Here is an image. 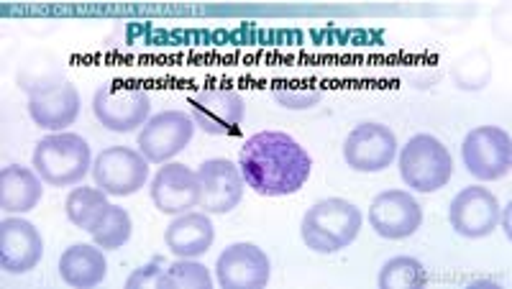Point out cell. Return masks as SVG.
Masks as SVG:
<instances>
[{
    "label": "cell",
    "instance_id": "1",
    "mask_svg": "<svg viewBox=\"0 0 512 289\" xmlns=\"http://www.w3.org/2000/svg\"><path fill=\"white\" fill-rule=\"evenodd\" d=\"M239 169L246 187L256 195L287 197L303 190L313 172V159L287 133L262 131L241 146Z\"/></svg>",
    "mask_w": 512,
    "mask_h": 289
},
{
    "label": "cell",
    "instance_id": "2",
    "mask_svg": "<svg viewBox=\"0 0 512 289\" xmlns=\"http://www.w3.org/2000/svg\"><path fill=\"white\" fill-rule=\"evenodd\" d=\"M361 213L354 203L344 197H328L320 200L305 213L300 236L305 246L315 254H338L349 249L359 238Z\"/></svg>",
    "mask_w": 512,
    "mask_h": 289
},
{
    "label": "cell",
    "instance_id": "3",
    "mask_svg": "<svg viewBox=\"0 0 512 289\" xmlns=\"http://www.w3.org/2000/svg\"><path fill=\"white\" fill-rule=\"evenodd\" d=\"M34 169L52 187H72L93 169V151L77 133H49L36 144Z\"/></svg>",
    "mask_w": 512,
    "mask_h": 289
},
{
    "label": "cell",
    "instance_id": "4",
    "mask_svg": "<svg viewBox=\"0 0 512 289\" xmlns=\"http://www.w3.org/2000/svg\"><path fill=\"white\" fill-rule=\"evenodd\" d=\"M454 172V159L446 146L431 136L418 133L400 151V177L413 192L431 195L448 185Z\"/></svg>",
    "mask_w": 512,
    "mask_h": 289
},
{
    "label": "cell",
    "instance_id": "5",
    "mask_svg": "<svg viewBox=\"0 0 512 289\" xmlns=\"http://www.w3.org/2000/svg\"><path fill=\"white\" fill-rule=\"evenodd\" d=\"M93 113L103 128L113 133H131L144 128L152 118V98L141 87L100 85L93 98Z\"/></svg>",
    "mask_w": 512,
    "mask_h": 289
},
{
    "label": "cell",
    "instance_id": "6",
    "mask_svg": "<svg viewBox=\"0 0 512 289\" xmlns=\"http://www.w3.org/2000/svg\"><path fill=\"white\" fill-rule=\"evenodd\" d=\"M93 182L105 195H134L149 182V162L131 146H108L93 159Z\"/></svg>",
    "mask_w": 512,
    "mask_h": 289
},
{
    "label": "cell",
    "instance_id": "7",
    "mask_svg": "<svg viewBox=\"0 0 512 289\" xmlns=\"http://www.w3.org/2000/svg\"><path fill=\"white\" fill-rule=\"evenodd\" d=\"M466 172L482 182L500 180L512 167L510 133L497 126H479L466 133L461 144Z\"/></svg>",
    "mask_w": 512,
    "mask_h": 289
},
{
    "label": "cell",
    "instance_id": "8",
    "mask_svg": "<svg viewBox=\"0 0 512 289\" xmlns=\"http://www.w3.org/2000/svg\"><path fill=\"white\" fill-rule=\"evenodd\" d=\"M195 128V121L182 110H162L144 123L136 146L149 164H167L190 146Z\"/></svg>",
    "mask_w": 512,
    "mask_h": 289
},
{
    "label": "cell",
    "instance_id": "9",
    "mask_svg": "<svg viewBox=\"0 0 512 289\" xmlns=\"http://www.w3.org/2000/svg\"><path fill=\"white\" fill-rule=\"evenodd\" d=\"M187 103H190V118L195 126L208 136H236L241 131L246 105L236 90L208 87L190 95Z\"/></svg>",
    "mask_w": 512,
    "mask_h": 289
},
{
    "label": "cell",
    "instance_id": "10",
    "mask_svg": "<svg viewBox=\"0 0 512 289\" xmlns=\"http://www.w3.org/2000/svg\"><path fill=\"white\" fill-rule=\"evenodd\" d=\"M344 159L356 172H384L397 159V136L382 123H361L346 136Z\"/></svg>",
    "mask_w": 512,
    "mask_h": 289
},
{
    "label": "cell",
    "instance_id": "11",
    "mask_svg": "<svg viewBox=\"0 0 512 289\" xmlns=\"http://www.w3.org/2000/svg\"><path fill=\"white\" fill-rule=\"evenodd\" d=\"M200 208L208 215H226L244 200V174L231 159H208L198 167Z\"/></svg>",
    "mask_w": 512,
    "mask_h": 289
},
{
    "label": "cell",
    "instance_id": "12",
    "mask_svg": "<svg viewBox=\"0 0 512 289\" xmlns=\"http://www.w3.org/2000/svg\"><path fill=\"white\" fill-rule=\"evenodd\" d=\"M369 223L377 236L387 241H402L423 226V208L405 190L379 192L369 208Z\"/></svg>",
    "mask_w": 512,
    "mask_h": 289
},
{
    "label": "cell",
    "instance_id": "13",
    "mask_svg": "<svg viewBox=\"0 0 512 289\" xmlns=\"http://www.w3.org/2000/svg\"><path fill=\"white\" fill-rule=\"evenodd\" d=\"M152 203L164 215H182L200 208V180L198 172L187 164L167 162L154 174L149 187Z\"/></svg>",
    "mask_w": 512,
    "mask_h": 289
},
{
    "label": "cell",
    "instance_id": "14",
    "mask_svg": "<svg viewBox=\"0 0 512 289\" xmlns=\"http://www.w3.org/2000/svg\"><path fill=\"white\" fill-rule=\"evenodd\" d=\"M448 220H451V226H454L459 236L484 238L500 226V203H497V197L487 187H464L451 200Z\"/></svg>",
    "mask_w": 512,
    "mask_h": 289
},
{
    "label": "cell",
    "instance_id": "15",
    "mask_svg": "<svg viewBox=\"0 0 512 289\" xmlns=\"http://www.w3.org/2000/svg\"><path fill=\"white\" fill-rule=\"evenodd\" d=\"M269 274V256L254 243H231L218 256L216 279L223 289H264Z\"/></svg>",
    "mask_w": 512,
    "mask_h": 289
},
{
    "label": "cell",
    "instance_id": "16",
    "mask_svg": "<svg viewBox=\"0 0 512 289\" xmlns=\"http://www.w3.org/2000/svg\"><path fill=\"white\" fill-rule=\"evenodd\" d=\"M44 256V238L34 223L6 218L0 223V269L6 274H26Z\"/></svg>",
    "mask_w": 512,
    "mask_h": 289
},
{
    "label": "cell",
    "instance_id": "17",
    "mask_svg": "<svg viewBox=\"0 0 512 289\" xmlns=\"http://www.w3.org/2000/svg\"><path fill=\"white\" fill-rule=\"evenodd\" d=\"M213 241H216V228L210 223V215L195 213V210L175 215V220L164 231L167 249L180 259H198L208 254Z\"/></svg>",
    "mask_w": 512,
    "mask_h": 289
},
{
    "label": "cell",
    "instance_id": "18",
    "mask_svg": "<svg viewBox=\"0 0 512 289\" xmlns=\"http://www.w3.org/2000/svg\"><path fill=\"white\" fill-rule=\"evenodd\" d=\"M80 90L72 82H64L52 93L29 98V116L39 128L49 133H62L80 116Z\"/></svg>",
    "mask_w": 512,
    "mask_h": 289
},
{
    "label": "cell",
    "instance_id": "19",
    "mask_svg": "<svg viewBox=\"0 0 512 289\" xmlns=\"http://www.w3.org/2000/svg\"><path fill=\"white\" fill-rule=\"evenodd\" d=\"M41 177L36 169L11 164L0 169V210L8 215L29 213L41 200Z\"/></svg>",
    "mask_w": 512,
    "mask_h": 289
},
{
    "label": "cell",
    "instance_id": "20",
    "mask_svg": "<svg viewBox=\"0 0 512 289\" xmlns=\"http://www.w3.org/2000/svg\"><path fill=\"white\" fill-rule=\"evenodd\" d=\"M108 272V261H105L103 249L98 243H75L70 249H64L59 256V277L64 284H70L75 289H90L98 287Z\"/></svg>",
    "mask_w": 512,
    "mask_h": 289
},
{
    "label": "cell",
    "instance_id": "21",
    "mask_svg": "<svg viewBox=\"0 0 512 289\" xmlns=\"http://www.w3.org/2000/svg\"><path fill=\"white\" fill-rule=\"evenodd\" d=\"M108 208H111L108 195L100 187H75L64 200V213L72 220V226L88 233L103 220Z\"/></svg>",
    "mask_w": 512,
    "mask_h": 289
},
{
    "label": "cell",
    "instance_id": "22",
    "mask_svg": "<svg viewBox=\"0 0 512 289\" xmlns=\"http://www.w3.org/2000/svg\"><path fill=\"white\" fill-rule=\"evenodd\" d=\"M64 70L62 64H57L54 59H29V62L21 67L18 72V87L24 90L29 98H41V95L52 93L59 85H64Z\"/></svg>",
    "mask_w": 512,
    "mask_h": 289
},
{
    "label": "cell",
    "instance_id": "23",
    "mask_svg": "<svg viewBox=\"0 0 512 289\" xmlns=\"http://www.w3.org/2000/svg\"><path fill=\"white\" fill-rule=\"evenodd\" d=\"M377 284L379 289H423L428 284V272L413 256H395L382 266Z\"/></svg>",
    "mask_w": 512,
    "mask_h": 289
},
{
    "label": "cell",
    "instance_id": "24",
    "mask_svg": "<svg viewBox=\"0 0 512 289\" xmlns=\"http://www.w3.org/2000/svg\"><path fill=\"white\" fill-rule=\"evenodd\" d=\"M131 233H134V220H131L128 210L111 205L108 213L103 215V220L90 231V236H93V241L98 243L100 249L118 251L131 241Z\"/></svg>",
    "mask_w": 512,
    "mask_h": 289
},
{
    "label": "cell",
    "instance_id": "25",
    "mask_svg": "<svg viewBox=\"0 0 512 289\" xmlns=\"http://www.w3.org/2000/svg\"><path fill=\"white\" fill-rule=\"evenodd\" d=\"M213 277H210L208 266L195 259H180L164 269L162 289H210Z\"/></svg>",
    "mask_w": 512,
    "mask_h": 289
},
{
    "label": "cell",
    "instance_id": "26",
    "mask_svg": "<svg viewBox=\"0 0 512 289\" xmlns=\"http://www.w3.org/2000/svg\"><path fill=\"white\" fill-rule=\"evenodd\" d=\"M274 100L287 110H308L323 100V93L315 87H303V90H292V87H280L274 90Z\"/></svg>",
    "mask_w": 512,
    "mask_h": 289
},
{
    "label": "cell",
    "instance_id": "27",
    "mask_svg": "<svg viewBox=\"0 0 512 289\" xmlns=\"http://www.w3.org/2000/svg\"><path fill=\"white\" fill-rule=\"evenodd\" d=\"M162 277L164 259L162 256H154V261H149L146 266L136 269V272L126 279V289H162Z\"/></svg>",
    "mask_w": 512,
    "mask_h": 289
}]
</instances>
